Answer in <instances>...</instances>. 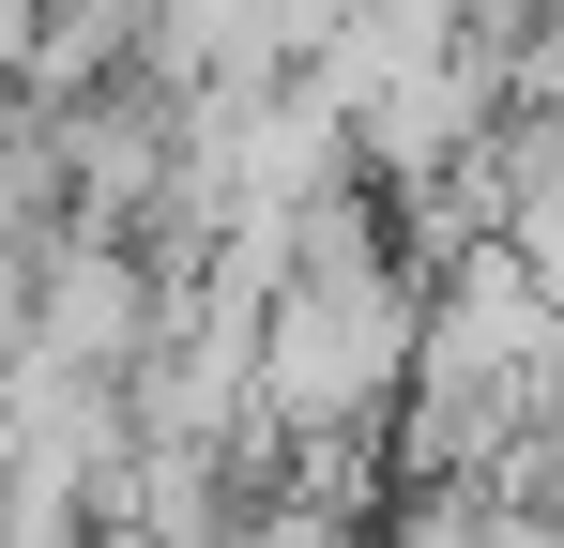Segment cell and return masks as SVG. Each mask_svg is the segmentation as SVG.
Here are the masks:
<instances>
[{
  "instance_id": "cell-1",
  "label": "cell",
  "mask_w": 564,
  "mask_h": 548,
  "mask_svg": "<svg viewBox=\"0 0 564 548\" xmlns=\"http://www.w3.org/2000/svg\"><path fill=\"white\" fill-rule=\"evenodd\" d=\"M412 365H427V289H412L397 244L336 198V213L290 244V274L260 289V427H290V442L381 427V412L412 396Z\"/></svg>"
},
{
  "instance_id": "cell-2",
  "label": "cell",
  "mask_w": 564,
  "mask_h": 548,
  "mask_svg": "<svg viewBox=\"0 0 564 548\" xmlns=\"http://www.w3.org/2000/svg\"><path fill=\"white\" fill-rule=\"evenodd\" d=\"M31 46H46V0H0V91L31 77Z\"/></svg>"
}]
</instances>
